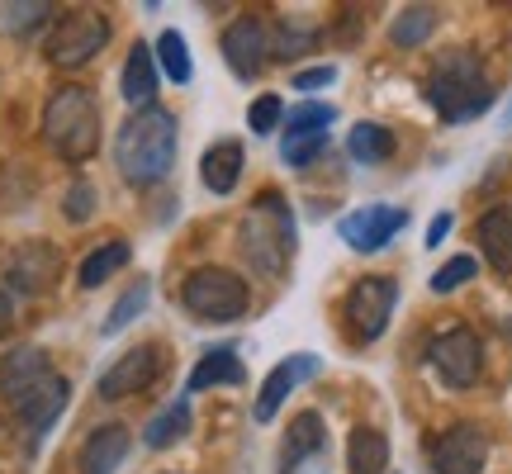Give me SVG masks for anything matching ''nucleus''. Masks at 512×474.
Segmentation results:
<instances>
[{"mask_svg": "<svg viewBox=\"0 0 512 474\" xmlns=\"http://www.w3.org/2000/svg\"><path fill=\"white\" fill-rule=\"evenodd\" d=\"M337 124V110L332 105H318V100H304V105H294L290 114H285V133H328V128Z\"/></svg>", "mask_w": 512, "mask_h": 474, "instance_id": "obj_29", "label": "nucleus"}, {"mask_svg": "<svg viewBox=\"0 0 512 474\" xmlns=\"http://www.w3.org/2000/svg\"><path fill=\"white\" fill-rule=\"evenodd\" d=\"M266 57H271V34H266L261 19H233L223 29V62H228V72L238 76V81L261 76Z\"/></svg>", "mask_w": 512, "mask_h": 474, "instance_id": "obj_12", "label": "nucleus"}, {"mask_svg": "<svg viewBox=\"0 0 512 474\" xmlns=\"http://www.w3.org/2000/svg\"><path fill=\"white\" fill-rule=\"evenodd\" d=\"M200 181L214 190V195H233V185L242 181V143L223 138L200 157Z\"/></svg>", "mask_w": 512, "mask_h": 474, "instance_id": "obj_21", "label": "nucleus"}, {"mask_svg": "<svg viewBox=\"0 0 512 474\" xmlns=\"http://www.w3.org/2000/svg\"><path fill=\"white\" fill-rule=\"evenodd\" d=\"M190 432V403L185 399H176L171 408H162L157 418L147 422V432H143V441L152 446V451H166V446H176V441Z\"/></svg>", "mask_w": 512, "mask_h": 474, "instance_id": "obj_26", "label": "nucleus"}, {"mask_svg": "<svg viewBox=\"0 0 512 474\" xmlns=\"http://www.w3.org/2000/svg\"><path fill=\"white\" fill-rule=\"evenodd\" d=\"M394 304H399V285L389 275H366L356 280L347 294V323L356 342H380L389 318H394Z\"/></svg>", "mask_w": 512, "mask_h": 474, "instance_id": "obj_7", "label": "nucleus"}, {"mask_svg": "<svg viewBox=\"0 0 512 474\" xmlns=\"http://www.w3.org/2000/svg\"><path fill=\"white\" fill-rule=\"evenodd\" d=\"M389 470V437L380 427H356L347 446V474H384Z\"/></svg>", "mask_w": 512, "mask_h": 474, "instance_id": "obj_22", "label": "nucleus"}, {"mask_svg": "<svg viewBox=\"0 0 512 474\" xmlns=\"http://www.w3.org/2000/svg\"><path fill=\"white\" fill-rule=\"evenodd\" d=\"M242 256H247V266H252L256 275H266V280H280L285 266H290L294 214L275 190H261L256 204L247 209V219H242Z\"/></svg>", "mask_w": 512, "mask_h": 474, "instance_id": "obj_2", "label": "nucleus"}, {"mask_svg": "<svg viewBox=\"0 0 512 474\" xmlns=\"http://www.w3.org/2000/svg\"><path fill=\"white\" fill-rule=\"evenodd\" d=\"M147 299H152V285H147V280H133V285H128L124 294H119V304H114L110 309V318H105V337H114V332H124L128 323H133V318H138V313L147 309Z\"/></svg>", "mask_w": 512, "mask_h": 474, "instance_id": "obj_28", "label": "nucleus"}, {"mask_svg": "<svg viewBox=\"0 0 512 474\" xmlns=\"http://www.w3.org/2000/svg\"><path fill=\"white\" fill-rule=\"evenodd\" d=\"M475 242L498 275H512V214L508 209H489L475 223Z\"/></svg>", "mask_w": 512, "mask_h": 474, "instance_id": "obj_20", "label": "nucleus"}, {"mask_svg": "<svg viewBox=\"0 0 512 474\" xmlns=\"http://www.w3.org/2000/svg\"><path fill=\"white\" fill-rule=\"evenodd\" d=\"M67 399H72V384L62 380V375H48V380L38 384L29 399L15 403V413L24 418V427H29V446H38V441L48 437V427H53V422L62 418Z\"/></svg>", "mask_w": 512, "mask_h": 474, "instance_id": "obj_15", "label": "nucleus"}, {"mask_svg": "<svg viewBox=\"0 0 512 474\" xmlns=\"http://www.w3.org/2000/svg\"><path fill=\"white\" fill-rule=\"evenodd\" d=\"M427 361L451 389H470L479 380V370H484V342L470 328H451L427 347Z\"/></svg>", "mask_w": 512, "mask_h": 474, "instance_id": "obj_8", "label": "nucleus"}, {"mask_svg": "<svg viewBox=\"0 0 512 474\" xmlns=\"http://www.w3.org/2000/svg\"><path fill=\"white\" fill-rule=\"evenodd\" d=\"M157 370H162V347L157 342H143V347H133V351H124L119 361L100 375V399H128V394H143L147 384L157 380Z\"/></svg>", "mask_w": 512, "mask_h": 474, "instance_id": "obj_11", "label": "nucleus"}, {"mask_svg": "<svg viewBox=\"0 0 512 474\" xmlns=\"http://www.w3.org/2000/svg\"><path fill=\"white\" fill-rule=\"evenodd\" d=\"M128 446H133L128 427H119V422L95 427L86 446H81V474H114L128 460Z\"/></svg>", "mask_w": 512, "mask_h": 474, "instance_id": "obj_17", "label": "nucleus"}, {"mask_svg": "<svg viewBox=\"0 0 512 474\" xmlns=\"http://www.w3.org/2000/svg\"><path fill=\"white\" fill-rule=\"evenodd\" d=\"M53 375V365H48V356L38 347H19V351H10L5 361H0V394L10 399V408L15 403H24L29 394H34L38 384Z\"/></svg>", "mask_w": 512, "mask_h": 474, "instance_id": "obj_16", "label": "nucleus"}, {"mask_svg": "<svg viewBox=\"0 0 512 474\" xmlns=\"http://www.w3.org/2000/svg\"><path fill=\"white\" fill-rule=\"evenodd\" d=\"M347 152L356 157V162H366V166H375V162H389L394 157V133L384 124H361L351 128V138H347Z\"/></svg>", "mask_w": 512, "mask_h": 474, "instance_id": "obj_25", "label": "nucleus"}, {"mask_svg": "<svg viewBox=\"0 0 512 474\" xmlns=\"http://www.w3.org/2000/svg\"><path fill=\"white\" fill-rule=\"evenodd\" d=\"M43 138L57 157L67 162H86L100 147V105L86 86H62L48 95L43 105Z\"/></svg>", "mask_w": 512, "mask_h": 474, "instance_id": "obj_4", "label": "nucleus"}, {"mask_svg": "<svg viewBox=\"0 0 512 474\" xmlns=\"http://www.w3.org/2000/svg\"><path fill=\"white\" fill-rule=\"evenodd\" d=\"M337 81V67H309V72H294V91H318V86H332Z\"/></svg>", "mask_w": 512, "mask_h": 474, "instance_id": "obj_36", "label": "nucleus"}, {"mask_svg": "<svg viewBox=\"0 0 512 474\" xmlns=\"http://www.w3.org/2000/svg\"><path fill=\"white\" fill-rule=\"evenodd\" d=\"M403 223H408V209H399V204H366L337 223V233L356 252H380L403 233Z\"/></svg>", "mask_w": 512, "mask_h": 474, "instance_id": "obj_10", "label": "nucleus"}, {"mask_svg": "<svg viewBox=\"0 0 512 474\" xmlns=\"http://www.w3.org/2000/svg\"><path fill=\"white\" fill-rule=\"evenodd\" d=\"M247 280L238 271H223V266H200V271L185 275L181 285V304L200 323H233L247 313Z\"/></svg>", "mask_w": 512, "mask_h": 474, "instance_id": "obj_5", "label": "nucleus"}, {"mask_svg": "<svg viewBox=\"0 0 512 474\" xmlns=\"http://www.w3.org/2000/svg\"><path fill=\"white\" fill-rule=\"evenodd\" d=\"M0 24L5 29H34V24H43L48 19V5H38V0H29V5H0Z\"/></svg>", "mask_w": 512, "mask_h": 474, "instance_id": "obj_34", "label": "nucleus"}, {"mask_svg": "<svg viewBox=\"0 0 512 474\" xmlns=\"http://www.w3.org/2000/svg\"><path fill=\"white\" fill-rule=\"evenodd\" d=\"M10 323H15V299H10V290H0V337L10 332Z\"/></svg>", "mask_w": 512, "mask_h": 474, "instance_id": "obj_38", "label": "nucleus"}, {"mask_svg": "<svg viewBox=\"0 0 512 474\" xmlns=\"http://www.w3.org/2000/svg\"><path fill=\"white\" fill-rule=\"evenodd\" d=\"M427 100L446 124H465V119H479L494 105V86L479 67V57L470 48H456L437 62V72L427 81Z\"/></svg>", "mask_w": 512, "mask_h": 474, "instance_id": "obj_3", "label": "nucleus"}, {"mask_svg": "<svg viewBox=\"0 0 512 474\" xmlns=\"http://www.w3.org/2000/svg\"><path fill=\"white\" fill-rule=\"evenodd\" d=\"M57 275H62V252L43 237L19 242L10 261H5V285L15 294H48L57 285Z\"/></svg>", "mask_w": 512, "mask_h": 474, "instance_id": "obj_9", "label": "nucleus"}, {"mask_svg": "<svg viewBox=\"0 0 512 474\" xmlns=\"http://www.w3.org/2000/svg\"><path fill=\"white\" fill-rule=\"evenodd\" d=\"M451 223H456L451 214H437V219L427 223V247H441V237L451 233Z\"/></svg>", "mask_w": 512, "mask_h": 474, "instance_id": "obj_37", "label": "nucleus"}, {"mask_svg": "<svg viewBox=\"0 0 512 474\" xmlns=\"http://www.w3.org/2000/svg\"><path fill=\"white\" fill-rule=\"evenodd\" d=\"M128 256H133V252H128V242H119V237H114V242H105V247H95V252L81 261V290H100L114 271H124Z\"/></svg>", "mask_w": 512, "mask_h": 474, "instance_id": "obj_24", "label": "nucleus"}, {"mask_svg": "<svg viewBox=\"0 0 512 474\" xmlns=\"http://www.w3.org/2000/svg\"><path fill=\"white\" fill-rule=\"evenodd\" d=\"M110 43V19L100 15V10H67V15L53 24V34H48V62L62 67V72H76V67H86L100 48Z\"/></svg>", "mask_w": 512, "mask_h": 474, "instance_id": "obj_6", "label": "nucleus"}, {"mask_svg": "<svg viewBox=\"0 0 512 474\" xmlns=\"http://www.w3.org/2000/svg\"><path fill=\"white\" fill-rule=\"evenodd\" d=\"M323 152H328V133H285V143H280L285 166H313Z\"/></svg>", "mask_w": 512, "mask_h": 474, "instance_id": "obj_31", "label": "nucleus"}, {"mask_svg": "<svg viewBox=\"0 0 512 474\" xmlns=\"http://www.w3.org/2000/svg\"><path fill=\"white\" fill-rule=\"evenodd\" d=\"M313 451H328V437H323V418H318V413H299V418L290 422V437H285L280 465H294V460L313 456Z\"/></svg>", "mask_w": 512, "mask_h": 474, "instance_id": "obj_23", "label": "nucleus"}, {"mask_svg": "<svg viewBox=\"0 0 512 474\" xmlns=\"http://www.w3.org/2000/svg\"><path fill=\"white\" fill-rule=\"evenodd\" d=\"M119 91H124V100L133 110L152 105V95H157V53L147 43L128 48V62H124V72H119Z\"/></svg>", "mask_w": 512, "mask_h": 474, "instance_id": "obj_18", "label": "nucleus"}, {"mask_svg": "<svg viewBox=\"0 0 512 474\" xmlns=\"http://www.w3.org/2000/svg\"><path fill=\"white\" fill-rule=\"evenodd\" d=\"M91 214H95V190L86 181H72V190H67V219L86 223Z\"/></svg>", "mask_w": 512, "mask_h": 474, "instance_id": "obj_35", "label": "nucleus"}, {"mask_svg": "<svg viewBox=\"0 0 512 474\" xmlns=\"http://www.w3.org/2000/svg\"><path fill=\"white\" fill-rule=\"evenodd\" d=\"M432 29H437V10H432V5H413V10H403V15L389 24V43H394V48H418Z\"/></svg>", "mask_w": 512, "mask_h": 474, "instance_id": "obj_27", "label": "nucleus"}, {"mask_svg": "<svg viewBox=\"0 0 512 474\" xmlns=\"http://www.w3.org/2000/svg\"><path fill=\"white\" fill-rule=\"evenodd\" d=\"M475 271H479L475 256H451V261H446V266L432 275V290H437V294H451V290H460L465 280H475Z\"/></svg>", "mask_w": 512, "mask_h": 474, "instance_id": "obj_33", "label": "nucleus"}, {"mask_svg": "<svg viewBox=\"0 0 512 474\" xmlns=\"http://www.w3.org/2000/svg\"><path fill=\"white\" fill-rule=\"evenodd\" d=\"M285 124V105H280V95H261L252 110H247V128H252L256 138H266L275 128Z\"/></svg>", "mask_w": 512, "mask_h": 474, "instance_id": "obj_32", "label": "nucleus"}, {"mask_svg": "<svg viewBox=\"0 0 512 474\" xmlns=\"http://www.w3.org/2000/svg\"><path fill=\"white\" fill-rule=\"evenodd\" d=\"M323 365H318V356H309V351H299V356H290V361H280L266 375V384H261V394H256V403H252V418L256 422H271L275 413H280V403L290 399L294 389L304 380H313Z\"/></svg>", "mask_w": 512, "mask_h": 474, "instance_id": "obj_14", "label": "nucleus"}, {"mask_svg": "<svg viewBox=\"0 0 512 474\" xmlns=\"http://www.w3.org/2000/svg\"><path fill=\"white\" fill-rule=\"evenodd\" d=\"M242 380H247V370H242L238 347H214V351H204L200 365L190 370L185 394H204V389H214V384H242Z\"/></svg>", "mask_w": 512, "mask_h": 474, "instance_id": "obj_19", "label": "nucleus"}, {"mask_svg": "<svg viewBox=\"0 0 512 474\" xmlns=\"http://www.w3.org/2000/svg\"><path fill=\"white\" fill-rule=\"evenodd\" d=\"M157 62H162V72L171 76L176 86H185L190 72H195V67H190V53H185V38L176 34V29H166V34L157 38Z\"/></svg>", "mask_w": 512, "mask_h": 474, "instance_id": "obj_30", "label": "nucleus"}, {"mask_svg": "<svg viewBox=\"0 0 512 474\" xmlns=\"http://www.w3.org/2000/svg\"><path fill=\"white\" fill-rule=\"evenodd\" d=\"M484 460H489V437L479 432L475 422H456L432 446V470L437 474H479Z\"/></svg>", "mask_w": 512, "mask_h": 474, "instance_id": "obj_13", "label": "nucleus"}, {"mask_svg": "<svg viewBox=\"0 0 512 474\" xmlns=\"http://www.w3.org/2000/svg\"><path fill=\"white\" fill-rule=\"evenodd\" d=\"M176 147H181V128H176V114L162 110V105H147V110H133L114 138V166L128 185H157L171 176L176 166Z\"/></svg>", "mask_w": 512, "mask_h": 474, "instance_id": "obj_1", "label": "nucleus"}]
</instances>
